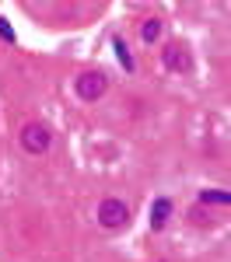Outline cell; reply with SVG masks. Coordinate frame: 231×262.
Wrapping results in <instances>:
<instances>
[{
  "label": "cell",
  "instance_id": "obj_1",
  "mask_svg": "<svg viewBox=\"0 0 231 262\" xmlns=\"http://www.w3.org/2000/svg\"><path fill=\"white\" fill-rule=\"evenodd\" d=\"M18 140H21V147H25L28 154H46L49 143H53V133H49L42 122H25L21 133H18Z\"/></svg>",
  "mask_w": 231,
  "mask_h": 262
},
{
  "label": "cell",
  "instance_id": "obj_2",
  "mask_svg": "<svg viewBox=\"0 0 231 262\" xmlns=\"http://www.w3.org/2000/svg\"><path fill=\"white\" fill-rule=\"evenodd\" d=\"M74 88H77V98L81 101H98L105 95V88H109V77L98 74V70H88V74H81L74 81Z\"/></svg>",
  "mask_w": 231,
  "mask_h": 262
},
{
  "label": "cell",
  "instance_id": "obj_3",
  "mask_svg": "<svg viewBox=\"0 0 231 262\" xmlns=\"http://www.w3.org/2000/svg\"><path fill=\"white\" fill-rule=\"evenodd\" d=\"M126 221H130V206L123 200H102V206H98V224L102 227L116 231V227H126Z\"/></svg>",
  "mask_w": 231,
  "mask_h": 262
},
{
  "label": "cell",
  "instance_id": "obj_4",
  "mask_svg": "<svg viewBox=\"0 0 231 262\" xmlns=\"http://www.w3.org/2000/svg\"><path fill=\"white\" fill-rule=\"evenodd\" d=\"M161 63H165L172 74H189L193 70V60H189V49L182 42H168L161 49Z\"/></svg>",
  "mask_w": 231,
  "mask_h": 262
},
{
  "label": "cell",
  "instance_id": "obj_5",
  "mask_svg": "<svg viewBox=\"0 0 231 262\" xmlns=\"http://www.w3.org/2000/svg\"><path fill=\"white\" fill-rule=\"evenodd\" d=\"M168 213H172V203L168 200H154V206H151V227H165Z\"/></svg>",
  "mask_w": 231,
  "mask_h": 262
},
{
  "label": "cell",
  "instance_id": "obj_6",
  "mask_svg": "<svg viewBox=\"0 0 231 262\" xmlns=\"http://www.w3.org/2000/svg\"><path fill=\"white\" fill-rule=\"evenodd\" d=\"M140 39H144V42H158V39H161V21L147 18L144 25H140Z\"/></svg>",
  "mask_w": 231,
  "mask_h": 262
},
{
  "label": "cell",
  "instance_id": "obj_7",
  "mask_svg": "<svg viewBox=\"0 0 231 262\" xmlns=\"http://www.w3.org/2000/svg\"><path fill=\"white\" fill-rule=\"evenodd\" d=\"M200 203H203V206H228V203H231V192H203V196H200Z\"/></svg>",
  "mask_w": 231,
  "mask_h": 262
},
{
  "label": "cell",
  "instance_id": "obj_8",
  "mask_svg": "<svg viewBox=\"0 0 231 262\" xmlns=\"http://www.w3.org/2000/svg\"><path fill=\"white\" fill-rule=\"evenodd\" d=\"M116 56H119V63H123L126 70H133V60H130V49H126L123 42H116Z\"/></svg>",
  "mask_w": 231,
  "mask_h": 262
},
{
  "label": "cell",
  "instance_id": "obj_9",
  "mask_svg": "<svg viewBox=\"0 0 231 262\" xmlns=\"http://www.w3.org/2000/svg\"><path fill=\"white\" fill-rule=\"evenodd\" d=\"M0 39H4V42L14 39V32H11V25H7V21H0Z\"/></svg>",
  "mask_w": 231,
  "mask_h": 262
}]
</instances>
